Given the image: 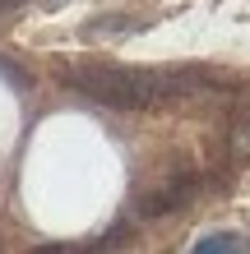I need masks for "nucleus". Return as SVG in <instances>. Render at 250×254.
Segmentation results:
<instances>
[{
	"instance_id": "2",
	"label": "nucleus",
	"mask_w": 250,
	"mask_h": 254,
	"mask_svg": "<svg viewBox=\"0 0 250 254\" xmlns=\"http://www.w3.org/2000/svg\"><path fill=\"white\" fill-rule=\"evenodd\" d=\"M195 194H199V176L195 171H176L171 181H163L153 194H144L139 217H167V213H176V208H185Z\"/></svg>"
},
{
	"instance_id": "5",
	"label": "nucleus",
	"mask_w": 250,
	"mask_h": 254,
	"mask_svg": "<svg viewBox=\"0 0 250 254\" xmlns=\"http://www.w3.org/2000/svg\"><path fill=\"white\" fill-rule=\"evenodd\" d=\"M190 254H241V236H204V241L190 250Z\"/></svg>"
},
{
	"instance_id": "1",
	"label": "nucleus",
	"mask_w": 250,
	"mask_h": 254,
	"mask_svg": "<svg viewBox=\"0 0 250 254\" xmlns=\"http://www.w3.org/2000/svg\"><path fill=\"white\" fill-rule=\"evenodd\" d=\"M70 88H79L83 97L102 102L111 111H158L176 97L190 93H209L218 83L209 69H135V65H107V61H88L70 65Z\"/></svg>"
},
{
	"instance_id": "4",
	"label": "nucleus",
	"mask_w": 250,
	"mask_h": 254,
	"mask_svg": "<svg viewBox=\"0 0 250 254\" xmlns=\"http://www.w3.org/2000/svg\"><path fill=\"white\" fill-rule=\"evenodd\" d=\"M227 143L237 157H250V97L232 111V129H227Z\"/></svg>"
},
{
	"instance_id": "6",
	"label": "nucleus",
	"mask_w": 250,
	"mask_h": 254,
	"mask_svg": "<svg viewBox=\"0 0 250 254\" xmlns=\"http://www.w3.org/2000/svg\"><path fill=\"white\" fill-rule=\"evenodd\" d=\"M70 250H75V245H61V241H56V245H37L33 254H70Z\"/></svg>"
},
{
	"instance_id": "3",
	"label": "nucleus",
	"mask_w": 250,
	"mask_h": 254,
	"mask_svg": "<svg viewBox=\"0 0 250 254\" xmlns=\"http://www.w3.org/2000/svg\"><path fill=\"white\" fill-rule=\"evenodd\" d=\"M139 19H125V14H102V19H93L83 28L88 37H125V33H139Z\"/></svg>"
}]
</instances>
